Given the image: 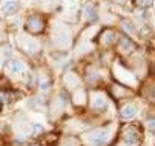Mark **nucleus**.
I'll return each mask as SVG.
<instances>
[{
    "label": "nucleus",
    "mask_w": 155,
    "mask_h": 146,
    "mask_svg": "<svg viewBox=\"0 0 155 146\" xmlns=\"http://www.w3.org/2000/svg\"><path fill=\"white\" fill-rule=\"evenodd\" d=\"M123 138H124L126 143H129V144H135V143H138V140H140V132H138L137 128H134V126H127V128L123 131Z\"/></svg>",
    "instance_id": "nucleus-1"
},
{
    "label": "nucleus",
    "mask_w": 155,
    "mask_h": 146,
    "mask_svg": "<svg viewBox=\"0 0 155 146\" xmlns=\"http://www.w3.org/2000/svg\"><path fill=\"white\" fill-rule=\"evenodd\" d=\"M26 26H28V29H29L31 32L38 34V32H41V29H43V20H41L38 15H31V17L28 18V22H26Z\"/></svg>",
    "instance_id": "nucleus-2"
},
{
    "label": "nucleus",
    "mask_w": 155,
    "mask_h": 146,
    "mask_svg": "<svg viewBox=\"0 0 155 146\" xmlns=\"http://www.w3.org/2000/svg\"><path fill=\"white\" fill-rule=\"evenodd\" d=\"M106 140H107V131L98 129V131H94L89 134V141L94 146H101Z\"/></svg>",
    "instance_id": "nucleus-3"
},
{
    "label": "nucleus",
    "mask_w": 155,
    "mask_h": 146,
    "mask_svg": "<svg viewBox=\"0 0 155 146\" xmlns=\"http://www.w3.org/2000/svg\"><path fill=\"white\" fill-rule=\"evenodd\" d=\"M135 114H137V109H135V106H132V105L124 106V108H123V111H121V117H123L124 120H130V118H134V117H135Z\"/></svg>",
    "instance_id": "nucleus-4"
},
{
    "label": "nucleus",
    "mask_w": 155,
    "mask_h": 146,
    "mask_svg": "<svg viewBox=\"0 0 155 146\" xmlns=\"http://www.w3.org/2000/svg\"><path fill=\"white\" fill-rule=\"evenodd\" d=\"M15 9H17V2H15V0H8V2H5V5H3V8H2L3 14H6V15L14 14Z\"/></svg>",
    "instance_id": "nucleus-5"
},
{
    "label": "nucleus",
    "mask_w": 155,
    "mask_h": 146,
    "mask_svg": "<svg viewBox=\"0 0 155 146\" xmlns=\"http://www.w3.org/2000/svg\"><path fill=\"white\" fill-rule=\"evenodd\" d=\"M23 69H25V66L20 60H11L9 61V71L12 74H20V72H23Z\"/></svg>",
    "instance_id": "nucleus-6"
},
{
    "label": "nucleus",
    "mask_w": 155,
    "mask_h": 146,
    "mask_svg": "<svg viewBox=\"0 0 155 146\" xmlns=\"http://www.w3.org/2000/svg\"><path fill=\"white\" fill-rule=\"evenodd\" d=\"M120 48L123 51H132L134 49V43H132V40H129L127 37H121L120 40Z\"/></svg>",
    "instance_id": "nucleus-7"
},
{
    "label": "nucleus",
    "mask_w": 155,
    "mask_h": 146,
    "mask_svg": "<svg viewBox=\"0 0 155 146\" xmlns=\"http://www.w3.org/2000/svg\"><path fill=\"white\" fill-rule=\"evenodd\" d=\"M92 106H94L95 109H103V108H104V100H103V97H97V98L94 100V103H92Z\"/></svg>",
    "instance_id": "nucleus-8"
},
{
    "label": "nucleus",
    "mask_w": 155,
    "mask_h": 146,
    "mask_svg": "<svg viewBox=\"0 0 155 146\" xmlns=\"http://www.w3.org/2000/svg\"><path fill=\"white\" fill-rule=\"evenodd\" d=\"M86 17H87V18H91V20H94V18L97 17L95 9H94L92 6H87V8H86Z\"/></svg>",
    "instance_id": "nucleus-9"
},
{
    "label": "nucleus",
    "mask_w": 155,
    "mask_h": 146,
    "mask_svg": "<svg viewBox=\"0 0 155 146\" xmlns=\"http://www.w3.org/2000/svg\"><path fill=\"white\" fill-rule=\"evenodd\" d=\"M147 128H149L150 131H155V118L147 120Z\"/></svg>",
    "instance_id": "nucleus-10"
},
{
    "label": "nucleus",
    "mask_w": 155,
    "mask_h": 146,
    "mask_svg": "<svg viewBox=\"0 0 155 146\" xmlns=\"http://www.w3.org/2000/svg\"><path fill=\"white\" fill-rule=\"evenodd\" d=\"M152 3V0H138V5L140 6H149Z\"/></svg>",
    "instance_id": "nucleus-11"
},
{
    "label": "nucleus",
    "mask_w": 155,
    "mask_h": 146,
    "mask_svg": "<svg viewBox=\"0 0 155 146\" xmlns=\"http://www.w3.org/2000/svg\"><path fill=\"white\" fill-rule=\"evenodd\" d=\"M124 28H126L127 31H132V26H130V23H126V25H124Z\"/></svg>",
    "instance_id": "nucleus-12"
}]
</instances>
